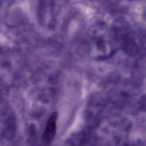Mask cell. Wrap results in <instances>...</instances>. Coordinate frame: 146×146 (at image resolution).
I'll list each match as a JSON object with an SVG mask.
<instances>
[{
	"mask_svg": "<svg viewBox=\"0 0 146 146\" xmlns=\"http://www.w3.org/2000/svg\"><path fill=\"white\" fill-rule=\"evenodd\" d=\"M57 117V112L56 111L54 112L47 122L46 128L43 135V139L46 142H50L55 136Z\"/></svg>",
	"mask_w": 146,
	"mask_h": 146,
	"instance_id": "obj_2",
	"label": "cell"
},
{
	"mask_svg": "<svg viewBox=\"0 0 146 146\" xmlns=\"http://www.w3.org/2000/svg\"><path fill=\"white\" fill-rule=\"evenodd\" d=\"M106 26L98 24L91 30L90 34V51L92 56L99 60L108 58L113 52Z\"/></svg>",
	"mask_w": 146,
	"mask_h": 146,
	"instance_id": "obj_1",
	"label": "cell"
}]
</instances>
